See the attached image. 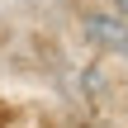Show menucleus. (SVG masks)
Here are the masks:
<instances>
[{
  "instance_id": "obj_2",
  "label": "nucleus",
  "mask_w": 128,
  "mask_h": 128,
  "mask_svg": "<svg viewBox=\"0 0 128 128\" xmlns=\"http://www.w3.org/2000/svg\"><path fill=\"white\" fill-rule=\"evenodd\" d=\"M119 10H128V0H119Z\"/></svg>"
},
{
  "instance_id": "obj_1",
  "label": "nucleus",
  "mask_w": 128,
  "mask_h": 128,
  "mask_svg": "<svg viewBox=\"0 0 128 128\" xmlns=\"http://www.w3.org/2000/svg\"><path fill=\"white\" fill-rule=\"evenodd\" d=\"M90 38H100V43H109V48H128V28L119 19H109V14H90Z\"/></svg>"
}]
</instances>
